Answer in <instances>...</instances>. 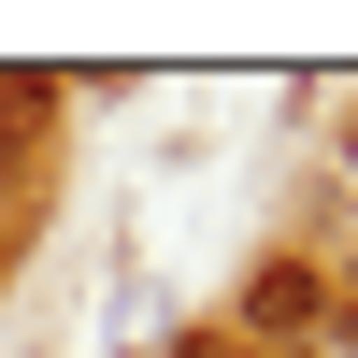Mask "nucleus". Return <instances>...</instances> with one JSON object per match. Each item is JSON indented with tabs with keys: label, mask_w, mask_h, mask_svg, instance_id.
Here are the masks:
<instances>
[{
	"label": "nucleus",
	"mask_w": 358,
	"mask_h": 358,
	"mask_svg": "<svg viewBox=\"0 0 358 358\" xmlns=\"http://www.w3.org/2000/svg\"><path fill=\"white\" fill-rule=\"evenodd\" d=\"M244 315H258V330H273V344H287V330H330V287H315L301 258H273V273L244 287Z\"/></svg>",
	"instance_id": "1"
}]
</instances>
